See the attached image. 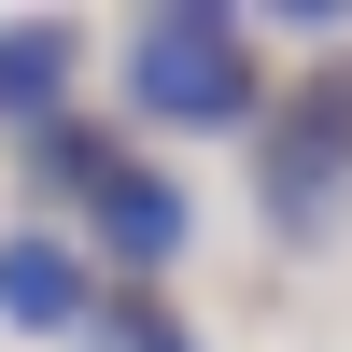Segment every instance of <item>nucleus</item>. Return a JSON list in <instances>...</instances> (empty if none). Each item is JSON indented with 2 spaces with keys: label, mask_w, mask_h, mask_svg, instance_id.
<instances>
[{
  "label": "nucleus",
  "mask_w": 352,
  "mask_h": 352,
  "mask_svg": "<svg viewBox=\"0 0 352 352\" xmlns=\"http://www.w3.org/2000/svg\"><path fill=\"white\" fill-rule=\"evenodd\" d=\"M127 99L155 113V127H240V113H254L240 28H226V14H155L141 56H127Z\"/></svg>",
  "instance_id": "1"
},
{
  "label": "nucleus",
  "mask_w": 352,
  "mask_h": 352,
  "mask_svg": "<svg viewBox=\"0 0 352 352\" xmlns=\"http://www.w3.org/2000/svg\"><path fill=\"white\" fill-rule=\"evenodd\" d=\"M71 310H85V268H71V254H56V240H0V324L43 338V324H71Z\"/></svg>",
  "instance_id": "2"
},
{
  "label": "nucleus",
  "mask_w": 352,
  "mask_h": 352,
  "mask_svg": "<svg viewBox=\"0 0 352 352\" xmlns=\"http://www.w3.org/2000/svg\"><path fill=\"white\" fill-rule=\"evenodd\" d=\"M56 85H71V28H0V113H14V127L56 99Z\"/></svg>",
  "instance_id": "3"
},
{
  "label": "nucleus",
  "mask_w": 352,
  "mask_h": 352,
  "mask_svg": "<svg viewBox=\"0 0 352 352\" xmlns=\"http://www.w3.org/2000/svg\"><path fill=\"white\" fill-rule=\"evenodd\" d=\"M99 226H113V254H169L184 240V212H169L155 184H127V169H99Z\"/></svg>",
  "instance_id": "4"
}]
</instances>
